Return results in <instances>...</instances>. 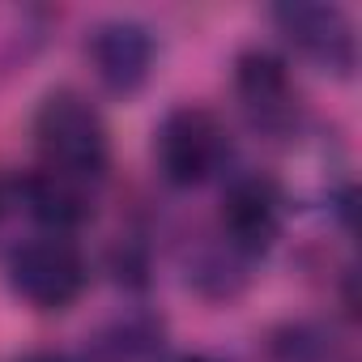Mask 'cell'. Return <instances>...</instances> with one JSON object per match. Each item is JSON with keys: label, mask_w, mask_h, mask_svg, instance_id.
<instances>
[{"label": "cell", "mask_w": 362, "mask_h": 362, "mask_svg": "<svg viewBox=\"0 0 362 362\" xmlns=\"http://www.w3.org/2000/svg\"><path fill=\"white\" fill-rule=\"evenodd\" d=\"M273 354H277V362H332V341L320 328L294 324V328L277 332Z\"/></svg>", "instance_id": "obj_10"}, {"label": "cell", "mask_w": 362, "mask_h": 362, "mask_svg": "<svg viewBox=\"0 0 362 362\" xmlns=\"http://www.w3.org/2000/svg\"><path fill=\"white\" fill-rule=\"evenodd\" d=\"M90 60L107 90L132 94L149 81L153 69V39L141 22H103L90 35Z\"/></svg>", "instance_id": "obj_6"}, {"label": "cell", "mask_w": 362, "mask_h": 362, "mask_svg": "<svg viewBox=\"0 0 362 362\" xmlns=\"http://www.w3.org/2000/svg\"><path fill=\"white\" fill-rule=\"evenodd\" d=\"M98 349L107 362H149L162 349V324L149 315H128L98 337Z\"/></svg>", "instance_id": "obj_9"}, {"label": "cell", "mask_w": 362, "mask_h": 362, "mask_svg": "<svg viewBox=\"0 0 362 362\" xmlns=\"http://www.w3.org/2000/svg\"><path fill=\"white\" fill-rule=\"evenodd\" d=\"M222 235L235 252L260 256L281 235V192L273 179L247 175L235 179L230 192L222 197Z\"/></svg>", "instance_id": "obj_5"}, {"label": "cell", "mask_w": 362, "mask_h": 362, "mask_svg": "<svg viewBox=\"0 0 362 362\" xmlns=\"http://www.w3.org/2000/svg\"><path fill=\"white\" fill-rule=\"evenodd\" d=\"M13 290L39 311H64L86 290V256L64 235H39L9 256Z\"/></svg>", "instance_id": "obj_2"}, {"label": "cell", "mask_w": 362, "mask_h": 362, "mask_svg": "<svg viewBox=\"0 0 362 362\" xmlns=\"http://www.w3.org/2000/svg\"><path fill=\"white\" fill-rule=\"evenodd\" d=\"M26 362H64V358H56V354H35V358H26Z\"/></svg>", "instance_id": "obj_11"}, {"label": "cell", "mask_w": 362, "mask_h": 362, "mask_svg": "<svg viewBox=\"0 0 362 362\" xmlns=\"http://www.w3.org/2000/svg\"><path fill=\"white\" fill-rule=\"evenodd\" d=\"M222 149H226L222 124L205 107H179L158 128V166L179 188L205 184L222 162Z\"/></svg>", "instance_id": "obj_3"}, {"label": "cell", "mask_w": 362, "mask_h": 362, "mask_svg": "<svg viewBox=\"0 0 362 362\" xmlns=\"http://www.w3.org/2000/svg\"><path fill=\"white\" fill-rule=\"evenodd\" d=\"M273 22L320 69H332V73H349L354 69V22L345 18V9L294 0V5L273 9Z\"/></svg>", "instance_id": "obj_4"}, {"label": "cell", "mask_w": 362, "mask_h": 362, "mask_svg": "<svg viewBox=\"0 0 362 362\" xmlns=\"http://www.w3.org/2000/svg\"><path fill=\"white\" fill-rule=\"evenodd\" d=\"M0 209H5V192H0Z\"/></svg>", "instance_id": "obj_13"}, {"label": "cell", "mask_w": 362, "mask_h": 362, "mask_svg": "<svg viewBox=\"0 0 362 362\" xmlns=\"http://www.w3.org/2000/svg\"><path fill=\"white\" fill-rule=\"evenodd\" d=\"M235 90L247 107V115L264 128H277L294 115V81L281 56L252 47L235 60Z\"/></svg>", "instance_id": "obj_7"}, {"label": "cell", "mask_w": 362, "mask_h": 362, "mask_svg": "<svg viewBox=\"0 0 362 362\" xmlns=\"http://www.w3.org/2000/svg\"><path fill=\"white\" fill-rule=\"evenodd\" d=\"M22 201H26V209H30L52 235H69V230H77V226L90 218L86 192L73 184V179H64V175H56V170H47V166L22 179Z\"/></svg>", "instance_id": "obj_8"}, {"label": "cell", "mask_w": 362, "mask_h": 362, "mask_svg": "<svg viewBox=\"0 0 362 362\" xmlns=\"http://www.w3.org/2000/svg\"><path fill=\"white\" fill-rule=\"evenodd\" d=\"M184 362H214V358H205V354H197V358H184Z\"/></svg>", "instance_id": "obj_12"}, {"label": "cell", "mask_w": 362, "mask_h": 362, "mask_svg": "<svg viewBox=\"0 0 362 362\" xmlns=\"http://www.w3.org/2000/svg\"><path fill=\"white\" fill-rule=\"evenodd\" d=\"M35 145L47 162V170L86 184V179H103L111 162V136L103 115L77 94V90H56L43 98L35 115Z\"/></svg>", "instance_id": "obj_1"}]
</instances>
